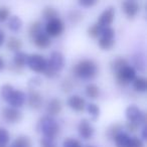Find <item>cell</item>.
Wrapping results in <instances>:
<instances>
[{
	"label": "cell",
	"instance_id": "6da1fadb",
	"mask_svg": "<svg viewBox=\"0 0 147 147\" xmlns=\"http://www.w3.org/2000/svg\"><path fill=\"white\" fill-rule=\"evenodd\" d=\"M74 74L84 80H90L96 77L98 67L92 59H83L74 67Z\"/></svg>",
	"mask_w": 147,
	"mask_h": 147
},
{
	"label": "cell",
	"instance_id": "7a4b0ae2",
	"mask_svg": "<svg viewBox=\"0 0 147 147\" xmlns=\"http://www.w3.org/2000/svg\"><path fill=\"white\" fill-rule=\"evenodd\" d=\"M37 131H40L43 134V137L55 140L59 133V126L55 119L51 116H47L39 120L37 124Z\"/></svg>",
	"mask_w": 147,
	"mask_h": 147
},
{
	"label": "cell",
	"instance_id": "3957f363",
	"mask_svg": "<svg viewBox=\"0 0 147 147\" xmlns=\"http://www.w3.org/2000/svg\"><path fill=\"white\" fill-rule=\"evenodd\" d=\"M63 65H65V57L63 53L59 51H53L49 57L43 74L47 78H53L57 75V73L63 69Z\"/></svg>",
	"mask_w": 147,
	"mask_h": 147
},
{
	"label": "cell",
	"instance_id": "277c9868",
	"mask_svg": "<svg viewBox=\"0 0 147 147\" xmlns=\"http://www.w3.org/2000/svg\"><path fill=\"white\" fill-rule=\"evenodd\" d=\"M47 61L45 59L40 55L37 53H32V55H27L26 59V65L31 71H35V73H43L47 67Z\"/></svg>",
	"mask_w": 147,
	"mask_h": 147
},
{
	"label": "cell",
	"instance_id": "5b68a950",
	"mask_svg": "<svg viewBox=\"0 0 147 147\" xmlns=\"http://www.w3.org/2000/svg\"><path fill=\"white\" fill-rule=\"evenodd\" d=\"M63 29H65L63 22L59 17L49 20L47 25H45V32H47V34L49 36L51 37L59 36L63 32Z\"/></svg>",
	"mask_w": 147,
	"mask_h": 147
},
{
	"label": "cell",
	"instance_id": "8992f818",
	"mask_svg": "<svg viewBox=\"0 0 147 147\" xmlns=\"http://www.w3.org/2000/svg\"><path fill=\"white\" fill-rule=\"evenodd\" d=\"M116 77L119 84L127 85L130 82H133V80L136 78V73H135V69L132 67L127 65L119 71H117Z\"/></svg>",
	"mask_w": 147,
	"mask_h": 147
},
{
	"label": "cell",
	"instance_id": "52a82bcc",
	"mask_svg": "<svg viewBox=\"0 0 147 147\" xmlns=\"http://www.w3.org/2000/svg\"><path fill=\"white\" fill-rule=\"evenodd\" d=\"M25 100H26V97H25V94L22 92V91L13 89L5 101H6L11 107L20 108V107H22L23 104L25 103Z\"/></svg>",
	"mask_w": 147,
	"mask_h": 147
},
{
	"label": "cell",
	"instance_id": "ba28073f",
	"mask_svg": "<svg viewBox=\"0 0 147 147\" xmlns=\"http://www.w3.org/2000/svg\"><path fill=\"white\" fill-rule=\"evenodd\" d=\"M126 117L128 121L135 122L137 124L145 122V114L135 105H130L126 109Z\"/></svg>",
	"mask_w": 147,
	"mask_h": 147
},
{
	"label": "cell",
	"instance_id": "9c48e42d",
	"mask_svg": "<svg viewBox=\"0 0 147 147\" xmlns=\"http://www.w3.org/2000/svg\"><path fill=\"white\" fill-rule=\"evenodd\" d=\"M2 116L4 120L7 123H10V124L18 123L22 120V113L14 107H6V108L3 109Z\"/></svg>",
	"mask_w": 147,
	"mask_h": 147
},
{
	"label": "cell",
	"instance_id": "30bf717a",
	"mask_svg": "<svg viewBox=\"0 0 147 147\" xmlns=\"http://www.w3.org/2000/svg\"><path fill=\"white\" fill-rule=\"evenodd\" d=\"M115 17V8L112 6L106 8L98 18V24L101 27H108L112 24Z\"/></svg>",
	"mask_w": 147,
	"mask_h": 147
},
{
	"label": "cell",
	"instance_id": "8fae6325",
	"mask_svg": "<svg viewBox=\"0 0 147 147\" xmlns=\"http://www.w3.org/2000/svg\"><path fill=\"white\" fill-rule=\"evenodd\" d=\"M94 127L90 123V121L87 119H83L79 124V134L82 138L84 139H90L94 135Z\"/></svg>",
	"mask_w": 147,
	"mask_h": 147
},
{
	"label": "cell",
	"instance_id": "7c38bea8",
	"mask_svg": "<svg viewBox=\"0 0 147 147\" xmlns=\"http://www.w3.org/2000/svg\"><path fill=\"white\" fill-rule=\"evenodd\" d=\"M27 102L31 109L37 110L41 107L42 105V96L39 94L37 91H35L34 89H31L28 93V98H27Z\"/></svg>",
	"mask_w": 147,
	"mask_h": 147
},
{
	"label": "cell",
	"instance_id": "4fadbf2b",
	"mask_svg": "<svg viewBox=\"0 0 147 147\" xmlns=\"http://www.w3.org/2000/svg\"><path fill=\"white\" fill-rule=\"evenodd\" d=\"M67 105L71 109H73L76 112H82L85 110L86 107V102L81 96L78 95H74V96L69 97L67 100Z\"/></svg>",
	"mask_w": 147,
	"mask_h": 147
},
{
	"label": "cell",
	"instance_id": "5bb4252c",
	"mask_svg": "<svg viewBox=\"0 0 147 147\" xmlns=\"http://www.w3.org/2000/svg\"><path fill=\"white\" fill-rule=\"evenodd\" d=\"M122 9L129 18H133L139 11V5L134 0H125L122 4Z\"/></svg>",
	"mask_w": 147,
	"mask_h": 147
},
{
	"label": "cell",
	"instance_id": "9a60e30c",
	"mask_svg": "<svg viewBox=\"0 0 147 147\" xmlns=\"http://www.w3.org/2000/svg\"><path fill=\"white\" fill-rule=\"evenodd\" d=\"M32 39H33V42H34V45H36L38 49H47V47L51 45V37H49L47 33L39 32L38 34L35 35Z\"/></svg>",
	"mask_w": 147,
	"mask_h": 147
},
{
	"label": "cell",
	"instance_id": "2e32d148",
	"mask_svg": "<svg viewBox=\"0 0 147 147\" xmlns=\"http://www.w3.org/2000/svg\"><path fill=\"white\" fill-rule=\"evenodd\" d=\"M61 108H63V107H61V101L57 98H53V99H51L49 102V104H47V112L49 116H55V115H57L61 113Z\"/></svg>",
	"mask_w": 147,
	"mask_h": 147
},
{
	"label": "cell",
	"instance_id": "e0dca14e",
	"mask_svg": "<svg viewBox=\"0 0 147 147\" xmlns=\"http://www.w3.org/2000/svg\"><path fill=\"white\" fill-rule=\"evenodd\" d=\"M114 140L116 147H128L129 142H130V137L126 133L120 132L119 134H117L115 136Z\"/></svg>",
	"mask_w": 147,
	"mask_h": 147
},
{
	"label": "cell",
	"instance_id": "ac0fdd59",
	"mask_svg": "<svg viewBox=\"0 0 147 147\" xmlns=\"http://www.w3.org/2000/svg\"><path fill=\"white\" fill-rule=\"evenodd\" d=\"M11 147H31V140L28 136L21 135L13 141Z\"/></svg>",
	"mask_w": 147,
	"mask_h": 147
},
{
	"label": "cell",
	"instance_id": "d6986e66",
	"mask_svg": "<svg viewBox=\"0 0 147 147\" xmlns=\"http://www.w3.org/2000/svg\"><path fill=\"white\" fill-rule=\"evenodd\" d=\"M22 47V41L17 37H10L7 41V49L11 51H19Z\"/></svg>",
	"mask_w": 147,
	"mask_h": 147
},
{
	"label": "cell",
	"instance_id": "ffe728a7",
	"mask_svg": "<svg viewBox=\"0 0 147 147\" xmlns=\"http://www.w3.org/2000/svg\"><path fill=\"white\" fill-rule=\"evenodd\" d=\"M26 59H27V55L22 51H17L14 55V65L16 67L21 69L26 65Z\"/></svg>",
	"mask_w": 147,
	"mask_h": 147
},
{
	"label": "cell",
	"instance_id": "44dd1931",
	"mask_svg": "<svg viewBox=\"0 0 147 147\" xmlns=\"http://www.w3.org/2000/svg\"><path fill=\"white\" fill-rule=\"evenodd\" d=\"M133 87L137 92H145L147 89V82L146 79L139 77V78H135L133 80Z\"/></svg>",
	"mask_w": 147,
	"mask_h": 147
},
{
	"label": "cell",
	"instance_id": "7402d4cb",
	"mask_svg": "<svg viewBox=\"0 0 147 147\" xmlns=\"http://www.w3.org/2000/svg\"><path fill=\"white\" fill-rule=\"evenodd\" d=\"M8 27L12 31H18L22 27V20L18 16H11L9 17Z\"/></svg>",
	"mask_w": 147,
	"mask_h": 147
},
{
	"label": "cell",
	"instance_id": "603a6c76",
	"mask_svg": "<svg viewBox=\"0 0 147 147\" xmlns=\"http://www.w3.org/2000/svg\"><path fill=\"white\" fill-rule=\"evenodd\" d=\"M100 94V89L97 85L95 84H89L86 87V95L90 99H97Z\"/></svg>",
	"mask_w": 147,
	"mask_h": 147
},
{
	"label": "cell",
	"instance_id": "cb8c5ba5",
	"mask_svg": "<svg viewBox=\"0 0 147 147\" xmlns=\"http://www.w3.org/2000/svg\"><path fill=\"white\" fill-rule=\"evenodd\" d=\"M121 130H122V125L116 123L108 127V129L106 130V135L109 137V139H114L115 136L121 132Z\"/></svg>",
	"mask_w": 147,
	"mask_h": 147
},
{
	"label": "cell",
	"instance_id": "d4e9b609",
	"mask_svg": "<svg viewBox=\"0 0 147 147\" xmlns=\"http://www.w3.org/2000/svg\"><path fill=\"white\" fill-rule=\"evenodd\" d=\"M127 65H128V61L125 59H123V57H117V59H115L111 63V67H112L113 71L117 73V71H119L121 69H123Z\"/></svg>",
	"mask_w": 147,
	"mask_h": 147
},
{
	"label": "cell",
	"instance_id": "484cf974",
	"mask_svg": "<svg viewBox=\"0 0 147 147\" xmlns=\"http://www.w3.org/2000/svg\"><path fill=\"white\" fill-rule=\"evenodd\" d=\"M115 45L114 38H105V37H101L99 38V47L105 51H109Z\"/></svg>",
	"mask_w": 147,
	"mask_h": 147
},
{
	"label": "cell",
	"instance_id": "4316f807",
	"mask_svg": "<svg viewBox=\"0 0 147 147\" xmlns=\"http://www.w3.org/2000/svg\"><path fill=\"white\" fill-rule=\"evenodd\" d=\"M87 110H88V113L90 114L91 119L93 121H96L99 118V116H100V108L96 104H94V103L89 104Z\"/></svg>",
	"mask_w": 147,
	"mask_h": 147
},
{
	"label": "cell",
	"instance_id": "83f0119b",
	"mask_svg": "<svg viewBox=\"0 0 147 147\" xmlns=\"http://www.w3.org/2000/svg\"><path fill=\"white\" fill-rule=\"evenodd\" d=\"M42 16H43V18L47 19V20L49 21L53 18H57V12L55 8H53V7H45V8L42 10Z\"/></svg>",
	"mask_w": 147,
	"mask_h": 147
},
{
	"label": "cell",
	"instance_id": "f1b7e54d",
	"mask_svg": "<svg viewBox=\"0 0 147 147\" xmlns=\"http://www.w3.org/2000/svg\"><path fill=\"white\" fill-rule=\"evenodd\" d=\"M9 133L5 128H0V147H6L9 142Z\"/></svg>",
	"mask_w": 147,
	"mask_h": 147
},
{
	"label": "cell",
	"instance_id": "f546056e",
	"mask_svg": "<svg viewBox=\"0 0 147 147\" xmlns=\"http://www.w3.org/2000/svg\"><path fill=\"white\" fill-rule=\"evenodd\" d=\"M102 28H103V27H101L98 23H96V24H93L92 26L89 27L88 34L90 35L91 37H93V38L99 37V36H100V34H101V31H102Z\"/></svg>",
	"mask_w": 147,
	"mask_h": 147
},
{
	"label": "cell",
	"instance_id": "4dcf8cb0",
	"mask_svg": "<svg viewBox=\"0 0 147 147\" xmlns=\"http://www.w3.org/2000/svg\"><path fill=\"white\" fill-rule=\"evenodd\" d=\"M39 32H41V22L40 21H35L29 27V35L33 38Z\"/></svg>",
	"mask_w": 147,
	"mask_h": 147
},
{
	"label": "cell",
	"instance_id": "1f68e13d",
	"mask_svg": "<svg viewBox=\"0 0 147 147\" xmlns=\"http://www.w3.org/2000/svg\"><path fill=\"white\" fill-rule=\"evenodd\" d=\"M83 18H84V16L78 10H73L69 13V19L71 23H79Z\"/></svg>",
	"mask_w": 147,
	"mask_h": 147
},
{
	"label": "cell",
	"instance_id": "d6a6232c",
	"mask_svg": "<svg viewBox=\"0 0 147 147\" xmlns=\"http://www.w3.org/2000/svg\"><path fill=\"white\" fill-rule=\"evenodd\" d=\"M63 147H83L81 142L77 139L74 138H67L63 140Z\"/></svg>",
	"mask_w": 147,
	"mask_h": 147
},
{
	"label": "cell",
	"instance_id": "836d02e7",
	"mask_svg": "<svg viewBox=\"0 0 147 147\" xmlns=\"http://www.w3.org/2000/svg\"><path fill=\"white\" fill-rule=\"evenodd\" d=\"M9 15H10V11L7 7H0V22L7 20L9 18Z\"/></svg>",
	"mask_w": 147,
	"mask_h": 147
},
{
	"label": "cell",
	"instance_id": "e575fe53",
	"mask_svg": "<svg viewBox=\"0 0 147 147\" xmlns=\"http://www.w3.org/2000/svg\"><path fill=\"white\" fill-rule=\"evenodd\" d=\"M40 145H41V147H57V144H55V141H53V139L47 138V137L41 138Z\"/></svg>",
	"mask_w": 147,
	"mask_h": 147
},
{
	"label": "cell",
	"instance_id": "d590c367",
	"mask_svg": "<svg viewBox=\"0 0 147 147\" xmlns=\"http://www.w3.org/2000/svg\"><path fill=\"white\" fill-rule=\"evenodd\" d=\"M144 144H143L142 140L139 139L138 137H132L130 138V142H129V146L128 147H143Z\"/></svg>",
	"mask_w": 147,
	"mask_h": 147
},
{
	"label": "cell",
	"instance_id": "8d00e7d4",
	"mask_svg": "<svg viewBox=\"0 0 147 147\" xmlns=\"http://www.w3.org/2000/svg\"><path fill=\"white\" fill-rule=\"evenodd\" d=\"M97 2H98V0H79V4L86 8L94 6Z\"/></svg>",
	"mask_w": 147,
	"mask_h": 147
},
{
	"label": "cell",
	"instance_id": "74e56055",
	"mask_svg": "<svg viewBox=\"0 0 147 147\" xmlns=\"http://www.w3.org/2000/svg\"><path fill=\"white\" fill-rule=\"evenodd\" d=\"M138 127H139V124H137V123L135 122H127L126 124V129L129 131V132H136L137 130H138Z\"/></svg>",
	"mask_w": 147,
	"mask_h": 147
},
{
	"label": "cell",
	"instance_id": "f35d334b",
	"mask_svg": "<svg viewBox=\"0 0 147 147\" xmlns=\"http://www.w3.org/2000/svg\"><path fill=\"white\" fill-rule=\"evenodd\" d=\"M61 89L63 90V92H71V89H73V84H71V81L65 80L61 84Z\"/></svg>",
	"mask_w": 147,
	"mask_h": 147
},
{
	"label": "cell",
	"instance_id": "ab89813d",
	"mask_svg": "<svg viewBox=\"0 0 147 147\" xmlns=\"http://www.w3.org/2000/svg\"><path fill=\"white\" fill-rule=\"evenodd\" d=\"M28 85H29V87H31L32 89H34L35 87H37V86H40L41 85L40 78H38V77H34V78H32L30 81H29Z\"/></svg>",
	"mask_w": 147,
	"mask_h": 147
},
{
	"label": "cell",
	"instance_id": "60d3db41",
	"mask_svg": "<svg viewBox=\"0 0 147 147\" xmlns=\"http://www.w3.org/2000/svg\"><path fill=\"white\" fill-rule=\"evenodd\" d=\"M4 40H5V33L3 32V30L0 29V47H2V45L4 43Z\"/></svg>",
	"mask_w": 147,
	"mask_h": 147
},
{
	"label": "cell",
	"instance_id": "b9f144b4",
	"mask_svg": "<svg viewBox=\"0 0 147 147\" xmlns=\"http://www.w3.org/2000/svg\"><path fill=\"white\" fill-rule=\"evenodd\" d=\"M4 67H5V63H4V61H3L2 57H0V71L4 69Z\"/></svg>",
	"mask_w": 147,
	"mask_h": 147
},
{
	"label": "cell",
	"instance_id": "7bdbcfd3",
	"mask_svg": "<svg viewBox=\"0 0 147 147\" xmlns=\"http://www.w3.org/2000/svg\"><path fill=\"white\" fill-rule=\"evenodd\" d=\"M142 136H143V138L144 139H146L147 138V136H146V128H143V132H142Z\"/></svg>",
	"mask_w": 147,
	"mask_h": 147
},
{
	"label": "cell",
	"instance_id": "ee69618b",
	"mask_svg": "<svg viewBox=\"0 0 147 147\" xmlns=\"http://www.w3.org/2000/svg\"><path fill=\"white\" fill-rule=\"evenodd\" d=\"M88 147H93V146H88Z\"/></svg>",
	"mask_w": 147,
	"mask_h": 147
}]
</instances>
